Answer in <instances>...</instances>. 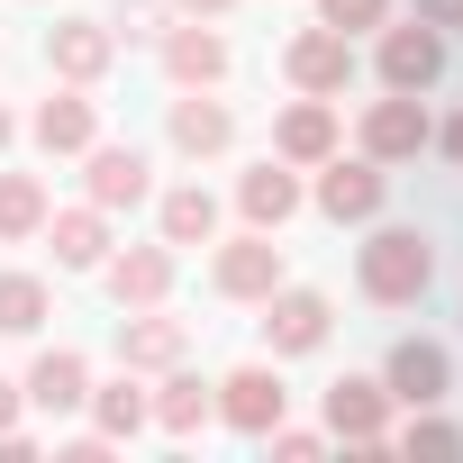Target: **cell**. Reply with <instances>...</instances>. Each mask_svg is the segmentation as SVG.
<instances>
[{
    "label": "cell",
    "instance_id": "cell-1",
    "mask_svg": "<svg viewBox=\"0 0 463 463\" xmlns=\"http://www.w3.org/2000/svg\"><path fill=\"white\" fill-rule=\"evenodd\" d=\"M427 282H436V246L418 237V227H382V237L364 246V291L382 309H409Z\"/></svg>",
    "mask_w": 463,
    "mask_h": 463
},
{
    "label": "cell",
    "instance_id": "cell-2",
    "mask_svg": "<svg viewBox=\"0 0 463 463\" xmlns=\"http://www.w3.org/2000/svg\"><path fill=\"white\" fill-rule=\"evenodd\" d=\"M445 382H454V364H445V345H427V336H400V345H391V364H382V391H391V400H409V409H436V400H445Z\"/></svg>",
    "mask_w": 463,
    "mask_h": 463
},
{
    "label": "cell",
    "instance_id": "cell-3",
    "mask_svg": "<svg viewBox=\"0 0 463 463\" xmlns=\"http://www.w3.org/2000/svg\"><path fill=\"white\" fill-rule=\"evenodd\" d=\"M291 82L309 91V100H327V91H345L354 82V46H345V28H309V37H291Z\"/></svg>",
    "mask_w": 463,
    "mask_h": 463
},
{
    "label": "cell",
    "instance_id": "cell-4",
    "mask_svg": "<svg viewBox=\"0 0 463 463\" xmlns=\"http://www.w3.org/2000/svg\"><path fill=\"white\" fill-rule=\"evenodd\" d=\"M418 146H427V109H418V91H391V100L364 109V155H373V164H409Z\"/></svg>",
    "mask_w": 463,
    "mask_h": 463
},
{
    "label": "cell",
    "instance_id": "cell-5",
    "mask_svg": "<svg viewBox=\"0 0 463 463\" xmlns=\"http://www.w3.org/2000/svg\"><path fill=\"white\" fill-rule=\"evenodd\" d=\"M282 373H264V364H246V373H227L218 382V418L227 427H246V436H264V427H282Z\"/></svg>",
    "mask_w": 463,
    "mask_h": 463
},
{
    "label": "cell",
    "instance_id": "cell-6",
    "mask_svg": "<svg viewBox=\"0 0 463 463\" xmlns=\"http://www.w3.org/2000/svg\"><path fill=\"white\" fill-rule=\"evenodd\" d=\"M436 73H445V28L418 19V28H391V37H382V82H391V91H427Z\"/></svg>",
    "mask_w": 463,
    "mask_h": 463
},
{
    "label": "cell",
    "instance_id": "cell-7",
    "mask_svg": "<svg viewBox=\"0 0 463 463\" xmlns=\"http://www.w3.org/2000/svg\"><path fill=\"white\" fill-rule=\"evenodd\" d=\"M264 336H273V354L327 345V300L318 291H264Z\"/></svg>",
    "mask_w": 463,
    "mask_h": 463
},
{
    "label": "cell",
    "instance_id": "cell-8",
    "mask_svg": "<svg viewBox=\"0 0 463 463\" xmlns=\"http://www.w3.org/2000/svg\"><path fill=\"white\" fill-rule=\"evenodd\" d=\"M218 291H227V300H264V291H282V246L264 237V227L218 255Z\"/></svg>",
    "mask_w": 463,
    "mask_h": 463
},
{
    "label": "cell",
    "instance_id": "cell-9",
    "mask_svg": "<svg viewBox=\"0 0 463 463\" xmlns=\"http://www.w3.org/2000/svg\"><path fill=\"white\" fill-rule=\"evenodd\" d=\"M109 55H118V37H109L100 19H64V28L46 37V64H55L64 82H100V73H109Z\"/></svg>",
    "mask_w": 463,
    "mask_h": 463
},
{
    "label": "cell",
    "instance_id": "cell-10",
    "mask_svg": "<svg viewBox=\"0 0 463 463\" xmlns=\"http://www.w3.org/2000/svg\"><path fill=\"white\" fill-rule=\"evenodd\" d=\"M318 209H327V218H373V209H382V164H373V155L327 164V173H318Z\"/></svg>",
    "mask_w": 463,
    "mask_h": 463
},
{
    "label": "cell",
    "instance_id": "cell-11",
    "mask_svg": "<svg viewBox=\"0 0 463 463\" xmlns=\"http://www.w3.org/2000/svg\"><path fill=\"white\" fill-rule=\"evenodd\" d=\"M164 291H173V246H137V255L109 264V300L118 309H155Z\"/></svg>",
    "mask_w": 463,
    "mask_h": 463
},
{
    "label": "cell",
    "instance_id": "cell-12",
    "mask_svg": "<svg viewBox=\"0 0 463 463\" xmlns=\"http://www.w3.org/2000/svg\"><path fill=\"white\" fill-rule=\"evenodd\" d=\"M382 409H391L382 382H354V373H345V382L327 391V427H336L345 445H382Z\"/></svg>",
    "mask_w": 463,
    "mask_h": 463
},
{
    "label": "cell",
    "instance_id": "cell-13",
    "mask_svg": "<svg viewBox=\"0 0 463 463\" xmlns=\"http://www.w3.org/2000/svg\"><path fill=\"white\" fill-rule=\"evenodd\" d=\"M91 137H100V109H91L82 91H55V100L37 109V146H46V155H91Z\"/></svg>",
    "mask_w": 463,
    "mask_h": 463
},
{
    "label": "cell",
    "instance_id": "cell-14",
    "mask_svg": "<svg viewBox=\"0 0 463 463\" xmlns=\"http://www.w3.org/2000/svg\"><path fill=\"white\" fill-rule=\"evenodd\" d=\"M146 200V155L137 146H91V209H137Z\"/></svg>",
    "mask_w": 463,
    "mask_h": 463
},
{
    "label": "cell",
    "instance_id": "cell-15",
    "mask_svg": "<svg viewBox=\"0 0 463 463\" xmlns=\"http://www.w3.org/2000/svg\"><path fill=\"white\" fill-rule=\"evenodd\" d=\"M28 400H37V409H55V418H64V409H82V400H91V364H82L73 345L37 354V373H28Z\"/></svg>",
    "mask_w": 463,
    "mask_h": 463
},
{
    "label": "cell",
    "instance_id": "cell-16",
    "mask_svg": "<svg viewBox=\"0 0 463 463\" xmlns=\"http://www.w3.org/2000/svg\"><path fill=\"white\" fill-rule=\"evenodd\" d=\"M118 364H128V373L182 364V318H128V327H118Z\"/></svg>",
    "mask_w": 463,
    "mask_h": 463
},
{
    "label": "cell",
    "instance_id": "cell-17",
    "mask_svg": "<svg viewBox=\"0 0 463 463\" xmlns=\"http://www.w3.org/2000/svg\"><path fill=\"white\" fill-rule=\"evenodd\" d=\"M164 64H173V82L200 91V82L227 73V37H209V28H173V37H164Z\"/></svg>",
    "mask_w": 463,
    "mask_h": 463
},
{
    "label": "cell",
    "instance_id": "cell-18",
    "mask_svg": "<svg viewBox=\"0 0 463 463\" xmlns=\"http://www.w3.org/2000/svg\"><path fill=\"white\" fill-rule=\"evenodd\" d=\"M209 237H218V200L200 182L164 191V246H209Z\"/></svg>",
    "mask_w": 463,
    "mask_h": 463
},
{
    "label": "cell",
    "instance_id": "cell-19",
    "mask_svg": "<svg viewBox=\"0 0 463 463\" xmlns=\"http://www.w3.org/2000/svg\"><path fill=\"white\" fill-rule=\"evenodd\" d=\"M282 155H291V164H327V155H336V109H327V100H300V109L282 118Z\"/></svg>",
    "mask_w": 463,
    "mask_h": 463
},
{
    "label": "cell",
    "instance_id": "cell-20",
    "mask_svg": "<svg viewBox=\"0 0 463 463\" xmlns=\"http://www.w3.org/2000/svg\"><path fill=\"white\" fill-rule=\"evenodd\" d=\"M46 227H55V264H73V273H91V264L109 255L100 209H64V218H46Z\"/></svg>",
    "mask_w": 463,
    "mask_h": 463
},
{
    "label": "cell",
    "instance_id": "cell-21",
    "mask_svg": "<svg viewBox=\"0 0 463 463\" xmlns=\"http://www.w3.org/2000/svg\"><path fill=\"white\" fill-rule=\"evenodd\" d=\"M227 137H237V118H227L218 100H173V146L182 155H218Z\"/></svg>",
    "mask_w": 463,
    "mask_h": 463
},
{
    "label": "cell",
    "instance_id": "cell-22",
    "mask_svg": "<svg viewBox=\"0 0 463 463\" xmlns=\"http://www.w3.org/2000/svg\"><path fill=\"white\" fill-rule=\"evenodd\" d=\"M37 227H46V191L28 182V173H0V237H37Z\"/></svg>",
    "mask_w": 463,
    "mask_h": 463
},
{
    "label": "cell",
    "instance_id": "cell-23",
    "mask_svg": "<svg viewBox=\"0 0 463 463\" xmlns=\"http://www.w3.org/2000/svg\"><path fill=\"white\" fill-rule=\"evenodd\" d=\"M291 209H300V182L273 173V164H255V173H246V218H255V227H282Z\"/></svg>",
    "mask_w": 463,
    "mask_h": 463
},
{
    "label": "cell",
    "instance_id": "cell-24",
    "mask_svg": "<svg viewBox=\"0 0 463 463\" xmlns=\"http://www.w3.org/2000/svg\"><path fill=\"white\" fill-rule=\"evenodd\" d=\"M209 409H218V391H209V382H191V373H173V382H164V400H155L164 436H191V427H200Z\"/></svg>",
    "mask_w": 463,
    "mask_h": 463
},
{
    "label": "cell",
    "instance_id": "cell-25",
    "mask_svg": "<svg viewBox=\"0 0 463 463\" xmlns=\"http://www.w3.org/2000/svg\"><path fill=\"white\" fill-rule=\"evenodd\" d=\"M46 318V282L37 273H0V336H37Z\"/></svg>",
    "mask_w": 463,
    "mask_h": 463
},
{
    "label": "cell",
    "instance_id": "cell-26",
    "mask_svg": "<svg viewBox=\"0 0 463 463\" xmlns=\"http://www.w3.org/2000/svg\"><path fill=\"white\" fill-rule=\"evenodd\" d=\"M91 409H100V436H137V427L155 418V400L137 391V373H128V382H109V391H100Z\"/></svg>",
    "mask_w": 463,
    "mask_h": 463
},
{
    "label": "cell",
    "instance_id": "cell-27",
    "mask_svg": "<svg viewBox=\"0 0 463 463\" xmlns=\"http://www.w3.org/2000/svg\"><path fill=\"white\" fill-rule=\"evenodd\" d=\"M400 445H409V454H463V427H445V418H418Z\"/></svg>",
    "mask_w": 463,
    "mask_h": 463
},
{
    "label": "cell",
    "instance_id": "cell-28",
    "mask_svg": "<svg viewBox=\"0 0 463 463\" xmlns=\"http://www.w3.org/2000/svg\"><path fill=\"white\" fill-rule=\"evenodd\" d=\"M318 10H327V28H382V10H391V0H318Z\"/></svg>",
    "mask_w": 463,
    "mask_h": 463
},
{
    "label": "cell",
    "instance_id": "cell-29",
    "mask_svg": "<svg viewBox=\"0 0 463 463\" xmlns=\"http://www.w3.org/2000/svg\"><path fill=\"white\" fill-rule=\"evenodd\" d=\"M264 436H273V454H282V463H309V454H318V436H309V427H264Z\"/></svg>",
    "mask_w": 463,
    "mask_h": 463
},
{
    "label": "cell",
    "instance_id": "cell-30",
    "mask_svg": "<svg viewBox=\"0 0 463 463\" xmlns=\"http://www.w3.org/2000/svg\"><path fill=\"white\" fill-rule=\"evenodd\" d=\"M418 19L427 28H463V0H418Z\"/></svg>",
    "mask_w": 463,
    "mask_h": 463
},
{
    "label": "cell",
    "instance_id": "cell-31",
    "mask_svg": "<svg viewBox=\"0 0 463 463\" xmlns=\"http://www.w3.org/2000/svg\"><path fill=\"white\" fill-rule=\"evenodd\" d=\"M0 427H19V391L10 382H0Z\"/></svg>",
    "mask_w": 463,
    "mask_h": 463
},
{
    "label": "cell",
    "instance_id": "cell-32",
    "mask_svg": "<svg viewBox=\"0 0 463 463\" xmlns=\"http://www.w3.org/2000/svg\"><path fill=\"white\" fill-rule=\"evenodd\" d=\"M445 155H454V164H463V118H445Z\"/></svg>",
    "mask_w": 463,
    "mask_h": 463
},
{
    "label": "cell",
    "instance_id": "cell-33",
    "mask_svg": "<svg viewBox=\"0 0 463 463\" xmlns=\"http://www.w3.org/2000/svg\"><path fill=\"white\" fill-rule=\"evenodd\" d=\"M182 10H227V0H182Z\"/></svg>",
    "mask_w": 463,
    "mask_h": 463
},
{
    "label": "cell",
    "instance_id": "cell-34",
    "mask_svg": "<svg viewBox=\"0 0 463 463\" xmlns=\"http://www.w3.org/2000/svg\"><path fill=\"white\" fill-rule=\"evenodd\" d=\"M0 146H10V109H0Z\"/></svg>",
    "mask_w": 463,
    "mask_h": 463
}]
</instances>
